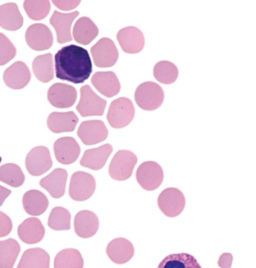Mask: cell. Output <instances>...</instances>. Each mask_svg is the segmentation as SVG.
<instances>
[{
	"instance_id": "8fae6325",
	"label": "cell",
	"mask_w": 256,
	"mask_h": 268,
	"mask_svg": "<svg viewBox=\"0 0 256 268\" xmlns=\"http://www.w3.org/2000/svg\"><path fill=\"white\" fill-rule=\"evenodd\" d=\"M25 39L28 45L36 51L50 48L53 43V36L50 29L40 23L34 24L26 30Z\"/></svg>"
},
{
	"instance_id": "e575fe53",
	"label": "cell",
	"mask_w": 256,
	"mask_h": 268,
	"mask_svg": "<svg viewBox=\"0 0 256 268\" xmlns=\"http://www.w3.org/2000/svg\"><path fill=\"white\" fill-rule=\"evenodd\" d=\"M70 214L68 210L62 206H56L50 214L48 224L55 230H68L70 228Z\"/></svg>"
},
{
	"instance_id": "d6986e66",
	"label": "cell",
	"mask_w": 256,
	"mask_h": 268,
	"mask_svg": "<svg viewBox=\"0 0 256 268\" xmlns=\"http://www.w3.org/2000/svg\"><path fill=\"white\" fill-rule=\"evenodd\" d=\"M91 82L100 94L107 98L116 95L120 90L118 78L112 71L95 72L92 77Z\"/></svg>"
},
{
	"instance_id": "d6a6232c",
	"label": "cell",
	"mask_w": 256,
	"mask_h": 268,
	"mask_svg": "<svg viewBox=\"0 0 256 268\" xmlns=\"http://www.w3.org/2000/svg\"><path fill=\"white\" fill-rule=\"evenodd\" d=\"M154 78L160 82L169 84L174 82L178 76L176 65L168 60H161L156 63L153 70Z\"/></svg>"
},
{
	"instance_id": "cb8c5ba5",
	"label": "cell",
	"mask_w": 256,
	"mask_h": 268,
	"mask_svg": "<svg viewBox=\"0 0 256 268\" xmlns=\"http://www.w3.org/2000/svg\"><path fill=\"white\" fill-rule=\"evenodd\" d=\"M20 238L27 244H34L44 237L45 230L40 220L36 218L26 219L18 228Z\"/></svg>"
},
{
	"instance_id": "277c9868",
	"label": "cell",
	"mask_w": 256,
	"mask_h": 268,
	"mask_svg": "<svg viewBox=\"0 0 256 268\" xmlns=\"http://www.w3.org/2000/svg\"><path fill=\"white\" fill-rule=\"evenodd\" d=\"M138 161L136 154L128 150H120L112 158L108 167L110 176L116 180L129 178Z\"/></svg>"
},
{
	"instance_id": "8992f818",
	"label": "cell",
	"mask_w": 256,
	"mask_h": 268,
	"mask_svg": "<svg viewBox=\"0 0 256 268\" xmlns=\"http://www.w3.org/2000/svg\"><path fill=\"white\" fill-rule=\"evenodd\" d=\"M106 104V101L94 92L89 85L80 88V99L76 109L81 116H101Z\"/></svg>"
},
{
	"instance_id": "8d00e7d4",
	"label": "cell",
	"mask_w": 256,
	"mask_h": 268,
	"mask_svg": "<svg viewBox=\"0 0 256 268\" xmlns=\"http://www.w3.org/2000/svg\"><path fill=\"white\" fill-rule=\"evenodd\" d=\"M16 53V48L4 34L0 32V66L12 60Z\"/></svg>"
},
{
	"instance_id": "2e32d148",
	"label": "cell",
	"mask_w": 256,
	"mask_h": 268,
	"mask_svg": "<svg viewBox=\"0 0 256 268\" xmlns=\"http://www.w3.org/2000/svg\"><path fill=\"white\" fill-rule=\"evenodd\" d=\"M31 74L26 64L22 61L14 62L4 72L3 80L9 88L20 90L29 82Z\"/></svg>"
},
{
	"instance_id": "484cf974",
	"label": "cell",
	"mask_w": 256,
	"mask_h": 268,
	"mask_svg": "<svg viewBox=\"0 0 256 268\" xmlns=\"http://www.w3.org/2000/svg\"><path fill=\"white\" fill-rule=\"evenodd\" d=\"M98 29L88 18L83 16L78 19L73 28L72 36L78 43L87 45L98 35Z\"/></svg>"
},
{
	"instance_id": "ac0fdd59",
	"label": "cell",
	"mask_w": 256,
	"mask_h": 268,
	"mask_svg": "<svg viewBox=\"0 0 256 268\" xmlns=\"http://www.w3.org/2000/svg\"><path fill=\"white\" fill-rule=\"evenodd\" d=\"M74 224L76 235L80 238H87L96 233L99 227V220L94 212L82 210L76 214Z\"/></svg>"
},
{
	"instance_id": "7402d4cb",
	"label": "cell",
	"mask_w": 256,
	"mask_h": 268,
	"mask_svg": "<svg viewBox=\"0 0 256 268\" xmlns=\"http://www.w3.org/2000/svg\"><path fill=\"white\" fill-rule=\"evenodd\" d=\"M112 152V147L109 144L87 150L80 160V164L94 170H100L104 166Z\"/></svg>"
},
{
	"instance_id": "52a82bcc",
	"label": "cell",
	"mask_w": 256,
	"mask_h": 268,
	"mask_svg": "<svg viewBox=\"0 0 256 268\" xmlns=\"http://www.w3.org/2000/svg\"><path fill=\"white\" fill-rule=\"evenodd\" d=\"M185 197L179 189L170 187L164 190L158 198V205L160 211L170 218L178 216L184 210Z\"/></svg>"
},
{
	"instance_id": "4316f807",
	"label": "cell",
	"mask_w": 256,
	"mask_h": 268,
	"mask_svg": "<svg viewBox=\"0 0 256 268\" xmlns=\"http://www.w3.org/2000/svg\"><path fill=\"white\" fill-rule=\"evenodd\" d=\"M22 204L24 210L28 214L40 216L46 210L48 200L44 193L38 190H32L24 194Z\"/></svg>"
},
{
	"instance_id": "6da1fadb",
	"label": "cell",
	"mask_w": 256,
	"mask_h": 268,
	"mask_svg": "<svg viewBox=\"0 0 256 268\" xmlns=\"http://www.w3.org/2000/svg\"><path fill=\"white\" fill-rule=\"evenodd\" d=\"M56 76L76 84L84 82L92 72L88 51L75 44L64 46L54 55Z\"/></svg>"
},
{
	"instance_id": "44dd1931",
	"label": "cell",
	"mask_w": 256,
	"mask_h": 268,
	"mask_svg": "<svg viewBox=\"0 0 256 268\" xmlns=\"http://www.w3.org/2000/svg\"><path fill=\"white\" fill-rule=\"evenodd\" d=\"M67 178L66 170L56 168L42 178L39 184L53 198H59L64 194Z\"/></svg>"
},
{
	"instance_id": "d590c367",
	"label": "cell",
	"mask_w": 256,
	"mask_h": 268,
	"mask_svg": "<svg viewBox=\"0 0 256 268\" xmlns=\"http://www.w3.org/2000/svg\"><path fill=\"white\" fill-rule=\"evenodd\" d=\"M24 8L32 20H40L45 18L50 9L49 0H24Z\"/></svg>"
},
{
	"instance_id": "5bb4252c",
	"label": "cell",
	"mask_w": 256,
	"mask_h": 268,
	"mask_svg": "<svg viewBox=\"0 0 256 268\" xmlns=\"http://www.w3.org/2000/svg\"><path fill=\"white\" fill-rule=\"evenodd\" d=\"M116 38L122 50L128 54L140 52L144 46V38L138 28L130 26L119 30Z\"/></svg>"
},
{
	"instance_id": "d4e9b609",
	"label": "cell",
	"mask_w": 256,
	"mask_h": 268,
	"mask_svg": "<svg viewBox=\"0 0 256 268\" xmlns=\"http://www.w3.org/2000/svg\"><path fill=\"white\" fill-rule=\"evenodd\" d=\"M23 17L17 4L8 2L0 6V26L8 30L14 31L23 25Z\"/></svg>"
},
{
	"instance_id": "7c38bea8",
	"label": "cell",
	"mask_w": 256,
	"mask_h": 268,
	"mask_svg": "<svg viewBox=\"0 0 256 268\" xmlns=\"http://www.w3.org/2000/svg\"><path fill=\"white\" fill-rule=\"evenodd\" d=\"M77 134L84 144L90 146L104 140L108 137V130L102 121L88 120L80 124Z\"/></svg>"
},
{
	"instance_id": "ba28073f",
	"label": "cell",
	"mask_w": 256,
	"mask_h": 268,
	"mask_svg": "<svg viewBox=\"0 0 256 268\" xmlns=\"http://www.w3.org/2000/svg\"><path fill=\"white\" fill-rule=\"evenodd\" d=\"M136 179L144 190H154L162 184L164 179V172L161 166L156 162L146 161L138 167L136 174Z\"/></svg>"
},
{
	"instance_id": "60d3db41",
	"label": "cell",
	"mask_w": 256,
	"mask_h": 268,
	"mask_svg": "<svg viewBox=\"0 0 256 268\" xmlns=\"http://www.w3.org/2000/svg\"><path fill=\"white\" fill-rule=\"evenodd\" d=\"M10 193V190L0 185V206Z\"/></svg>"
},
{
	"instance_id": "83f0119b",
	"label": "cell",
	"mask_w": 256,
	"mask_h": 268,
	"mask_svg": "<svg viewBox=\"0 0 256 268\" xmlns=\"http://www.w3.org/2000/svg\"><path fill=\"white\" fill-rule=\"evenodd\" d=\"M32 72L36 78L42 82L52 80L54 70L52 55L50 53L36 56L32 62Z\"/></svg>"
},
{
	"instance_id": "30bf717a",
	"label": "cell",
	"mask_w": 256,
	"mask_h": 268,
	"mask_svg": "<svg viewBox=\"0 0 256 268\" xmlns=\"http://www.w3.org/2000/svg\"><path fill=\"white\" fill-rule=\"evenodd\" d=\"M25 164L28 173L33 176L44 174L52 165L49 150L44 146L32 148L26 156Z\"/></svg>"
},
{
	"instance_id": "ab89813d",
	"label": "cell",
	"mask_w": 256,
	"mask_h": 268,
	"mask_svg": "<svg viewBox=\"0 0 256 268\" xmlns=\"http://www.w3.org/2000/svg\"><path fill=\"white\" fill-rule=\"evenodd\" d=\"M233 260V256L230 253H223L220 256L218 264L220 268H230Z\"/></svg>"
},
{
	"instance_id": "9a60e30c",
	"label": "cell",
	"mask_w": 256,
	"mask_h": 268,
	"mask_svg": "<svg viewBox=\"0 0 256 268\" xmlns=\"http://www.w3.org/2000/svg\"><path fill=\"white\" fill-rule=\"evenodd\" d=\"M54 150L56 160L64 164H70L76 160L80 148L76 140L70 136L58 139L54 143Z\"/></svg>"
},
{
	"instance_id": "3957f363",
	"label": "cell",
	"mask_w": 256,
	"mask_h": 268,
	"mask_svg": "<svg viewBox=\"0 0 256 268\" xmlns=\"http://www.w3.org/2000/svg\"><path fill=\"white\" fill-rule=\"evenodd\" d=\"M134 108L128 98L121 97L112 101L106 115L110 125L114 128L128 126L134 116Z\"/></svg>"
},
{
	"instance_id": "5b68a950",
	"label": "cell",
	"mask_w": 256,
	"mask_h": 268,
	"mask_svg": "<svg viewBox=\"0 0 256 268\" xmlns=\"http://www.w3.org/2000/svg\"><path fill=\"white\" fill-rule=\"evenodd\" d=\"M96 188V180L92 174L85 172L78 171L71 176L69 196L74 200L84 201L92 196Z\"/></svg>"
},
{
	"instance_id": "f1b7e54d",
	"label": "cell",
	"mask_w": 256,
	"mask_h": 268,
	"mask_svg": "<svg viewBox=\"0 0 256 268\" xmlns=\"http://www.w3.org/2000/svg\"><path fill=\"white\" fill-rule=\"evenodd\" d=\"M50 258L48 252L39 248L26 250L22 256L18 268H45L50 266Z\"/></svg>"
},
{
	"instance_id": "ffe728a7",
	"label": "cell",
	"mask_w": 256,
	"mask_h": 268,
	"mask_svg": "<svg viewBox=\"0 0 256 268\" xmlns=\"http://www.w3.org/2000/svg\"><path fill=\"white\" fill-rule=\"evenodd\" d=\"M106 252L110 259L117 264L128 262L134 256L133 244L128 240L118 238L111 240L108 244Z\"/></svg>"
},
{
	"instance_id": "7a4b0ae2",
	"label": "cell",
	"mask_w": 256,
	"mask_h": 268,
	"mask_svg": "<svg viewBox=\"0 0 256 268\" xmlns=\"http://www.w3.org/2000/svg\"><path fill=\"white\" fill-rule=\"evenodd\" d=\"M164 98L162 88L154 82L142 83L134 92V100L138 106L148 111L158 108L162 104Z\"/></svg>"
},
{
	"instance_id": "603a6c76",
	"label": "cell",
	"mask_w": 256,
	"mask_h": 268,
	"mask_svg": "<svg viewBox=\"0 0 256 268\" xmlns=\"http://www.w3.org/2000/svg\"><path fill=\"white\" fill-rule=\"evenodd\" d=\"M78 122V118L72 112H52L48 116L47 126L56 134L72 132Z\"/></svg>"
},
{
	"instance_id": "4dcf8cb0",
	"label": "cell",
	"mask_w": 256,
	"mask_h": 268,
	"mask_svg": "<svg viewBox=\"0 0 256 268\" xmlns=\"http://www.w3.org/2000/svg\"><path fill=\"white\" fill-rule=\"evenodd\" d=\"M20 250L19 244L14 238L0 240V268H12Z\"/></svg>"
},
{
	"instance_id": "74e56055",
	"label": "cell",
	"mask_w": 256,
	"mask_h": 268,
	"mask_svg": "<svg viewBox=\"0 0 256 268\" xmlns=\"http://www.w3.org/2000/svg\"><path fill=\"white\" fill-rule=\"evenodd\" d=\"M12 224L10 217L0 211V238L8 236L12 231Z\"/></svg>"
},
{
	"instance_id": "b9f144b4",
	"label": "cell",
	"mask_w": 256,
	"mask_h": 268,
	"mask_svg": "<svg viewBox=\"0 0 256 268\" xmlns=\"http://www.w3.org/2000/svg\"><path fill=\"white\" fill-rule=\"evenodd\" d=\"M1 160H2V158H1V157H0V162Z\"/></svg>"
},
{
	"instance_id": "f546056e",
	"label": "cell",
	"mask_w": 256,
	"mask_h": 268,
	"mask_svg": "<svg viewBox=\"0 0 256 268\" xmlns=\"http://www.w3.org/2000/svg\"><path fill=\"white\" fill-rule=\"evenodd\" d=\"M159 268H200V265L192 255L187 253L167 256L158 266Z\"/></svg>"
},
{
	"instance_id": "1f68e13d",
	"label": "cell",
	"mask_w": 256,
	"mask_h": 268,
	"mask_svg": "<svg viewBox=\"0 0 256 268\" xmlns=\"http://www.w3.org/2000/svg\"><path fill=\"white\" fill-rule=\"evenodd\" d=\"M84 260L80 252L75 248H68L60 250L54 260V268H82Z\"/></svg>"
},
{
	"instance_id": "e0dca14e",
	"label": "cell",
	"mask_w": 256,
	"mask_h": 268,
	"mask_svg": "<svg viewBox=\"0 0 256 268\" xmlns=\"http://www.w3.org/2000/svg\"><path fill=\"white\" fill-rule=\"evenodd\" d=\"M79 14L78 11L64 14L54 10L51 16L50 22L54 28L56 34V40L60 44L72 41L71 26L73 20Z\"/></svg>"
},
{
	"instance_id": "4fadbf2b",
	"label": "cell",
	"mask_w": 256,
	"mask_h": 268,
	"mask_svg": "<svg viewBox=\"0 0 256 268\" xmlns=\"http://www.w3.org/2000/svg\"><path fill=\"white\" fill-rule=\"evenodd\" d=\"M47 97L52 106L60 108H66L74 104L77 98V92L70 85L57 82L49 88Z\"/></svg>"
},
{
	"instance_id": "f35d334b",
	"label": "cell",
	"mask_w": 256,
	"mask_h": 268,
	"mask_svg": "<svg viewBox=\"0 0 256 268\" xmlns=\"http://www.w3.org/2000/svg\"><path fill=\"white\" fill-rule=\"evenodd\" d=\"M58 8L62 10H72L78 6L80 0H52Z\"/></svg>"
},
{
	"instance_id": "836d02e7",
	"label": "cell",
	"mask_w": 256,
	"mask_h": 268,
	"mask_svg": "<svg viewBox=\"0 0 256 268\" xmlns=\"http://www.w3.org/2000/svg\"><path fill=\"white\" fill-rule=\"evenodd\" d=\"M24 180V175L18 165L8 163L0 166V181L17 188L23 184Z\"/></svg>"
},
{
	"instance_id": "9c48e42d",
	"label": "cell",
	"mask_w": 256,
	"mask_h": 268,
	"mask_svg": "<svg viewBox=\"0 0 256 268\" xmlns=\"http://www.w3.org/2000/svg\"><path fill=\"white\" fill-rule=\"evenodd\" d=\"M94 64L98 68L113 66L118 58V52L114 42L110 38L100 39L90 48Z\"/></svg>"
}]
</instances>
